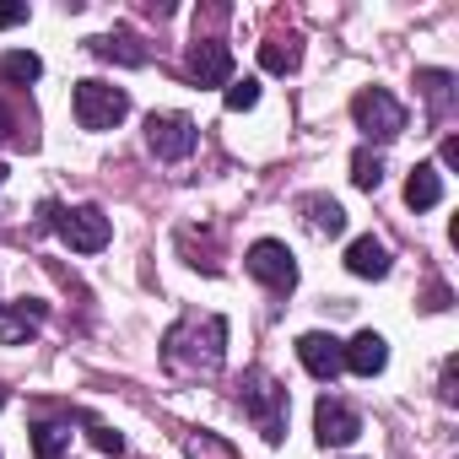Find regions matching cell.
<instances>
[{"instance_id": "7", "label": "cell", "mask_w": 459, "mask_h": 459, "mask_svg": "<svg viewBox=\"0 0 459 459\" xmlns=\"http://www.w3.org/2000/svg\"><path fill=\"white\" fill-rule=\"evenodd\" d=\"M244 265H249V276H255V281H265L271 292H292V287H298V260H292V249H287V244H276V238L249 244Z\"/></svg>"}, {"instance_id": "18", "label": "cell", "mask_w": 459, "mask_h": 459, "mask_svg": "<svg viewBox=\"0 0 459 459\" xmlns=\"http://www.w3.org/2000/svg\"><path fill=\"white\" fill-rule=\"evenodd\" d=\"M71 448V421H39L33 427V454L39 459H65Z\"/></svg>"}, {"instance_id": "16", "label": "cell", "mask_w": 459, "mask_h": 459, "mask_svg": "<svg viewBox=\"0 0 459 459\" xmlns=\"http://www.w3.org/2000/svg\"><path fill=\"white\" fill-rule=\"evenodd\" d=\"M92 55L98 60H119V65H146V49H141V39L130 28H114V33L92 39Z\"/></svg>"}, {"instance_id": "20", "label": "cell", "mask_w": 459, "mask_h": 459, "mask_svg": "<svg viewBox=\"0 0 459 459\" xmlns=\"http://www.w3.org/2000/svg\"><path fill=\"white\" fill-rule=\"evenodd\" d=\"M298 60H303V44H298V39H271V44H260V65L276 71V76L298 71Z\"/></svg>"}, {"instance_id": "22", "label": "cell", "mask_w": 459, "mask_h": 459, "mask_svg": "<svg viewBox=\"0 0 459 459\" xmlns=\"http://www.w3.org/2000/svg\"><path fill=\"white\" fill-rule=\"evenodd\" d=\"M221 103L233 108V114H244V108H255L260 103V82L255 76H244V82H227V92H221Z\"/></svg>"}, {"instance_id": "17", "label": "cell", "mask_w": 459, "mask_h": 459, "mask_svg": "<svg viewBox=\"0 0 459 459\" xmlns=\"http://www.w3.org/2000/svg\"><path fill=\"white\" fill-rule=\"evenodd\" d=\"M416 87L427 92L432 119H443V114H448V103H454V71H416Z\"/></svg>"}, {"instance_id": "13", "label": "cell", "mask_w": 459, "mask_h": 459, "mask_svg": "<svg viewBox=\"0 0 459 459\" xmlns=\"http://www.w3.org/2000/svg\"><path fill=\"white\" fill-rule=\"evenodd\" d=\"M346 271L351 276H362V281H384L389 276V249L368 233V238H351L346 244Z\"/></svg>"}, {"instance_id": "27", "label": "cell", "mask_w": 459, "mask_h": 459, "mask_svg": "<svg viewBox=\"0 0 459 459\" xmlns=\"http://www.w3.org/2000/svg\"><path fill=\"white\" fill-rule=\"evenodd\" d=\"M437 394H443V400H448V405H454V357H448V362H443V389H437Z\"/></svg>"}, {"instance_id": "14", "label": "cell", "mask_w": 459, "mask_h": 459, "mask_svg": "<svg viewBox=\"0 0 459 459\" xmlns=\"http://www.w3.org/2000/svg\"><path fill=\"white\" fill-rule=\"evenodd\" d=\"M298 211H303V221L314 227L319 238H341V233H346V211H341V200H330V195H303Z\"/></svg>"}, {"instance_id": "2", "label": "cell", "mask_w": 459, "mask_h": 459, "mask_svg": "<svg viewBox=\"0 0 459 459\" xmlns=\"http://www.w3.org/2000/svg\"><path fill=\"white\" fill-rule=\"evenodd\" d=\"M244 416L260 427V437L265 443H281L287 437V389L265 373V368H249L244 373Z\"/></svg>"}, {"instance_id": "19", "label": "cell", "mask_w": 459, "mask_h": 459, "mask_svg": "<svg viewBox=\"0 0 459 459\" xmlns=\"http://www.w3.org/2000/svg\"><path fill=\"white\" fill-rule=\"evenodd\" d=\"M0 76L17 82V87H33V82L44 76V60H39L33 49H12V55H0Z\"/></svg>"}, {"instance_id": "8", "label": "cell", "mask_w": 459, "mask_h": 459, "mask_svg": "<svg viewBox=\"0 0 459 459\" xmlns=\"http://www.w3.org/2000/svg\"><path fill=\"white\" fill-rule=\"evenodd\" d=\"M314 432H319V443H325V448H351V443L362 437V416H357L346 400L325 394V400L314 405Z\"/></svg>"}, {"instance_id": "3", "label": "cell", "mask_w": 459, "mask_h": 459, "mask_svg": "<svg viewBox=\"0 0 459 459\" xmlns=\"http://www.w3.org/2000/svg\"><path fill=\"white\" fill-rule=\"evenodd\" d=\"M351 119H357V130H362L368 141H378V146H389V141L405 135V103H400L394 92H384V87H362V92L351 98Z\"/></svg>"}, {"instance_id": "28", "label": "cell", "mask_w": 459, "mask_h": 459, "mask_svg": "<svg viewBox=\"0 0 459 459\" xmlns=\"http://www.w3.org/2000/svg\"><path fill=\"white\" fill-rule=\"evenodd\" d=\"M0 184H6V162H0Z\"/></svg>"}, {"instance_id": "4", "label": "cell", "mask_w": 459, "mask_h": 459, "mask_svg": "<svg viewBox=\"0 0 459 459\" xmlns=\"http://www.w3.org/2000/svg\"><path fill=\"white\" fill-rule=\"evenodd\" d=\"M76 125L82 130H114L125 114H130V92L125 87H108V82H76Z\"/></svg>"}, {"instance_id": "26", "label": "cell", "mask_w": 459, "mask_h": 459, "mask_svg": "<svg viewBox=\"0 0 459 459\" xmlns=\"http://www.w3.org/2000/svg\"><path fill=\"white\" fill-rule=\"evenodd\" d=\"M12 130H17V114H12L6 103H0V141H12Z\"/></svg>"}, {"instance_id": "9", "label": "cell", "mask_w": 459, "mask_h": 459, "mask_svg": "<svg viewBox=\"0 0 459 459\" xmlns=\"http://www.w3.org/2000/svg\"><path fill=\"white\" fill-rule=\"evenodd\" d=\"M189 82L195 87H227V82H233V49L216 44V39H195V49H189Z\"/></svg>"}, {"instance_id": "1", "label": "cell", "mask_w": 459, "mask_h": 459, "mask_svg": "<svg viewBox=\"0 0 459 459\" xmlns=\"http://www.w3.org/2000/svg\"><path fill=\"white\" fill-rule=\"evenodd\" d=\"M227 346V319L221 314H205V319H178L168 335H162V362L178 368V373H216L221 368V351Z\"/></svg>"}, {"instance_id": "12", "label": "cell", "mask_w": 459, "mask_h": 459, "mask_svg": "<svg viewBox=\"0 0 459 459\" xmlns=\"http://www.w3.org/2000/svg\"><path fill=\"white\" fill-rule=\"evenodd\" d=\"M341 357H346V368H351L357 378H378V373L389 368V346H384V335H378V330L351 335V341L341 346Z\"/></svg>"}, {"instance_id": "10", "label": "cell", "mask_w": 459, "mask_h": 459, "mask_svg": "<svg viewBox=\"0 0 459 459\" xmlns=\"http://www.w3.org/2000/svg\"><path fill=\"white\" fill-rule=\"evenodd\" d=\"M44 319H49V303H39V298L0 303V346H22V341H28Z\"/></svg>"}, {"instance_id": "11", "label": "cell", "mask_w": 459, "mask_h": 459, "mask_svg": "<svg viewBox=\"0 0 459 459\" xmlns=\"http://www.w3.org/2000/svg\"><path fill=\"white\" fill-rule=\"evenodd\" d=\"M298 362L319 378V384H330L341 368H346V357H341V341L335 335H325V330H308L303 341H298Z\"/></svg>"}, {"instance_id": "6", "label": "cell", "mask_w": 459, "mask_h": 459, "mask_svg": "<svg viewBox=\"0 0 459 459\" xmlns=\"http://www.w3.org/2000/svg\"><path fill=\"white\" fill-rule=\"evenodd\" d=\"M195 141H200V130L189 114H152L146 119V146L157 162H184L195 152Z\"/></svg>"}, {"instance_id": "25", "label": "cell", "mask_w": 459, "mask_h": 459, "mask_svg": "<svg viewBox=\"0 0 459 459\" xmlns=\"http://www.w3.org/2000/svg\"><path fill=\"white\" fill-rule=\"evenodd\" d=\"M443 168H459V135H443Z\"/></svg>"}, {"instance_id": "24", "label": "cell", "mask_w": 459, "mask_h": 459, "mask_svg": "<svg viewBox=\"0 0 459 459\" xmlns=\"http://www.w3.org/2000/svg\"><path fill=\"white\" fill-rule=\"evenodd\" d=\"M28 22V6H0V28H22Z\"/></svg>"}, {"instance_id": "29", "label": "cell", "mask_w": 459, "mask_h": 459, "mask_svg": "<svg viewBox=\"0 0 459 459\" xmlns=\"http://www.w3.org/2000/svg\"><path fill=\"white\" fill-rule=\"evenodd\" d=\"M0 411H6V389H0Z\"/></svg>"}, {"instance_id": "23", "label": "cell", "mask_w": 459, "mask_h": 459, "mask_svg": "<svg viewBox=\"0 0 459 459\" xmlns=\"http://www.w3.org/2000/svg\"><path fill=\"white\" fill-rule=\"evenodd\" d=\"M87 437H92L98 454H125V437H119L114 427H87Z\"/></svg>"}, {"instance_id": "15", "label": "cell", "mask_w": 459, "mask_h": 459, "mask_svg": "<svg viewBox=\"0 0 459 459\" xmlns=\"http://www.w3.org/2000/svg\"><path fill=\"white\" fill-rule=\"evenodd\" d=\"M437 200H443V173H437L432 162H416L411 178H405V205H411V211H432Z\"/></svg>"}, {"instance_id": "21", "label": "cell", "mask_w": 459, "mask_h": 459, "mask_svg": "<svg viewBox=\"0 0 459 459\" xmlns=\"http://www.w3.org/2000/svg\"><path fill=\"white\" fill-rule=\"evenodd\" d=\"M351 184H357V189H378V184H384V157L362 146V152L351 157Z\"/></svg>"}, {"instance_id": "5", "label": "cell", "mask_w": 459, "mask_h": 459, "mask_svg": "<svg viewBox=\"0 0 459 459\" xmlns=\"http://www.w3.org/2000/svg\"><path fill=\"white\" fill-rule=\"evenodd\" d=\"M55 233H60L76 255H98V249H108V238H114V221L103 216V205H71V211H60Z\"/></svg>"}]
</instances>
